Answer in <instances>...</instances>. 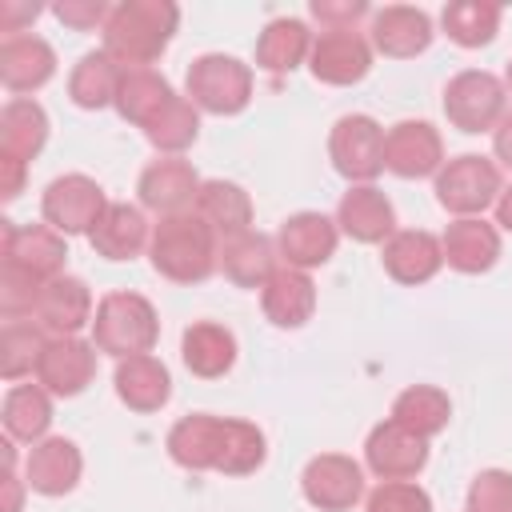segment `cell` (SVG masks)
I'll return each mask as SVG.
<instances>
[{
  "instance_id": "2",
  "label": "cell",
  "mask_w": 512,
  "mask_h": 512,
  "mask_svg": "<svg viewBox=\"0 0 512 512\" xmlns=\"http://www.w3.org/2000/svg\"><path fill=\"white\" fill-rule=\"evenodd\" d=\"M148 260L172 284H200L220 268V236L196 212L160 216L152 228Z\"/></svg>"
},
{
  "instance_id": "47",
  "label": "cell",
  "mask_w": 512,
  "mask_h": 512,
  "mask_svg": "<svg viewBox=\"0 0 512 512\" xmlns=\"http://www.w3.org/2000/svg\"><path fill=\"white\" fill-rule=\"evenodd\" d=\"M492 148H496V160L512 168V112L492 128Z\"/></svg>"
},
{
  "instance_id": "7",
  "label": "cell",
  "mask_w": 512,
  "mask_h": 512,
  "mask_svg": "<svg viewBox=\"0 0 512 512\" xmlns=\"http://www.w3.org/2000/svg\"><path fill=\"white\" fill-rule=\"evenodd\" d=\"M328 156L344 180L372 184L384 172V128L364 112L340 116L328 136Z\"/></svg>"
},
{
  "instance_id": "46",
  "label": "cell",
  "mask_w": 512,
  "mask_h": 512,
  "mask_svg": "<svg viewBox=\"0 0 512 512\" xmlns=\"http://www.w3.org/2000/svg\"><path fill=\"white\" fill-rule=\"evenodd\" d=\"M24 160H16V156H0V172H4V180H0V196L4 200H16L20 192H24Z\"/></svg>"
},
{
  "instance_id": "43",
  "label": "cell",
  "mask_w": 512,
  "mask_h": 512,
  "mask_svg": "<svg viewBox=\"0 0 512 512\" xmlns=\"http://www.w3.org/2000/svg\"><path fill=\"white\" fill-rule=\"evenodd\" d=\"M52 12H56L60 24H68V28H76V32H88V28H96V24L104 28L112 8H104L100 0H64V4H56Z\"/></svg>"
},
{
  "instance_id": "41",
  "label": "cell",
  "mask_w": 512,
  "mask_h": 512,
  "mask_svg": "<svg viewBox=\"0 0 512 512\" xmlns=\"http://www.w3.org/2000/svg\"><path fill=\"white\" fill-rule=\"evenodd\" d=\"M364 512H432V500L412 480H384L380 488L368 492Z\"/></svg>"
},
{
  "instance_id": "42",
  "label": "cell",
  "mask_w": 512,
  "mask_h": 512,
  "mask_svg": "<svg viewBox=\"0 0 512 512\" xmlns=\"http://www.w3.org/2000/svg\"><path fill=\"white\" fill-rule=\"evenodd\" d=\"M468 512H512V472L484 468L468 484Z\"/></svg>"
},
{
  "instance_id": "27",
  "label": "cell",
  "mask_w": 512,
  "mask_h": 512,
  "mask_svg": "<svg viewBox=\"0 0 512 512\" xmlns=\"http://www.w3.org/2000/svg\"><path fill=\"white\" fill-rule=\"evenodd\" d=\"M88 244L104 260H132L152 244V232H148V220L136 204H108V212L92 228Z\"/></svg>"
},
{
  "instance_id": "45",
  "label": "cell",
  "mask_w": 512,
  "mask_h": 512,
  "mask_svg": "<svg viewBox=\"0 0 512 512\" xmlns=\"http://www.w3.org/2000/svg\"><path fill=\"white\" fill-rule=\"evenodd\" d=\"M40 4H20V0H4L0 4V32H20V24L36 20Z\"/></svg>"
},
{
  "instance_id": "24",
  "label": "cell",
  "mask_w": 512,
  "mask_h": 512,
  "mask_svg": "<svg viewBox=\"0 0 512 512\" xmlns=\"http://www.w3.org/2000/svg\"><path fill=\"white\" fill-rule=\"evenodd\" d=\"M440 248H444L448 268H456L464 276H480L500 260V232L492 224H484L480 216H464L444 228Z\"/></svg>"
},
{
  "instance_id": "32",
  "label": "cell",
  "mask_w": 512,
  "mask_h": 512,
  "mask_svg": "<svg viewBox=\"0 0 512 512\" xmlns=\"http://www.w3.org/2000/svg\"><path fill=\"white\" fill-rule=\"evenodd\" d=\"M48 144V112L36 100H8L0 112V156H16V160H32L40 156V148Z\"/></svg>"
},
{
  "instance_id": "26",
  "label": "cell",
  "mask_w": 512,
  "mask_h": 512,
  "mask_svg": "<svg viewBox=\"0 0 512 512\" xmlns=\"http://www.w3.org/2000/svg\"><path fill=\"white\" fill-rule=\"evenodd\" d=\"M112 384H116V396L132 412H160L168 404V396H172V376H168L164 360H156L152 352L120 360Z\"/></svg>"
},
{
  "instance_id": "8",
  "label": "cell",
  "mask_w": 512,
  "mask_h": 512,
  "mask_svg": "<svg viewBox=\"0 0 512 512\" xmlns=\"http://www.w3.org/2000/svg\"><path fill=\"white\" fill-rule=\"evenodd\" d=\"M444 116L460 132H488L504 120V80L484 68L456 72L444 88Z\"/></svg>"
},
{
  "instance_id": "28",
  "label": "cell",
  "mask_w": 512,
  "mask_h": 512,
  "mask_svg": "<svg viewBox=\"0 0 512 512\" xmlns=\"http://www.w3.org/2000/svg\"><path fill=\"white\" fill-rule=\"evenodd\" d=\"M180 356H184V368L192 376L216 380L236 364V336L224 324H212V320L188 324L184 340H180Z\"/></svg>"
},
{
  "instance_id": "49",
  "label": "cell",
  "mask_w": 512,
  "mask_h": 512,
  "mask_svg": "<svg viewBox=\"0 0 512 512\" xmlns=\"http://www.w3.org/2000/svg\"><path fill=\"white\" fill-rule=\"evenodd\" d=\"M4 488H8V500H4V512H20V480L12 468H4Z\"/></svg>"
},
{
  "instance_id": "4",
  "label": "cell",
  "mask_w": 512,
  "mask_h": 512,
  "mask_svg": "<svg viewBox=\"0 0 512 512\" xmlns=\"http://www.w3.org/2000/svg\"><path fill=\"white\" fill-rule=\"evenodd\" d=\"M184 88H188V100L200 112L236 116L252 100V68L240 64L236 56L208 52V56H196L192 60V68L184 76Z\"/></svg>"
},
{
  "instance_id": "15",
  "label": "cell",
  "mask_w": 512,
  "mask_h": 512,
  "mask_svg": "<svg viewBox=\"0 0 512 512\" xmlns=\"http://www.w3.org/2000/svg\"><path fill=\"white\" fill-rule=\"evenodd\" d=\"M200 176L188 160L180 156H164V160H152L144 172H140V204L160 212V216H176V212H192L196 208V196H200Z\"/></svg>"
},
{
  "instance_id": "17",
  "label": "cell",
  "mask_w": 512,
  "mask_h": 512,
  "mask_svg": "<svg viewBox=\"0 0 512 512\" xmlns=\"http://www.w3.org/2000/svg\"><path fill=\"white\" fill-rule=\"evenodd\" d=\"M336 228L356 244H384L396 232L392 200L376 184H352L336 204Z\"/></svg>"
},
{
  "instance_id": "39",
  "label": "cell",
  "mask_w": 512,
  "mask_h": 512,
  "mask_svg": "<svg viewBox=\"0 0 512 512\" xmlns=\"http://www.w3.org/2000/svg\"><path fill=\"white\" fill-rule=\"evenodd\" d=\"M48 336L36 320H8L4 324V344H0V372L4 380H20L24 372H36L40 352Z\"/></svg>"
},
{
  "instance_id": "34",
  "label": "cell",
  "mask_w": 512,
  "mask_h": 512,
  "mask_svg": "<svg viewBox=\"0 0 512 512\" xmlns=\"http://www.w3.org/2000/svg\"><path fill=\"white\" fill-rule=\"evenodd\" d=\"M120 76H124V68L104 48L100 52H84L80 64L68 76V96H72L76 108H88V112L92 108H108V104H116Z\"/></svg>"
},
{
  "instance_id": "11",
  "label": "cell",
  "mask_w": 512,
  "mask_h": 512,
  "mask_svg": "<svg viewBox=\"0 0 512 512\" xmlns=\"http://www.w3.org/2000/svg\"><path fill=\"white\" fill-rule=\"evenodd\" d=\"M384 168L400 180L436 176L444 168V140L428 120H400L384 132Z\"/></svg>"
},
{
  "instance_id": "19",
  "label": "cell",
  "mask_w": 512,
  "mask_h": 512,
  "mask_svg": "<svg viewBox=\"0 0 512 512\" xmlns=\"http://www.w3.org/2000/svg\"><path fill=\"white\" fill-rule=\"evenodd\" d=\"M224 432H228V420L224 416H208V412H192L184 420L172 424L168 432V456L188 468V472H216L220 468V456H224Z\"/></svg>"
},
{
  "instance_id": "38",
  "label": "cell",
  "mask_w": 512,
  "mask_h": 512,
  "mask_svg": "<svg viewBox=\"0 0 512 512\" xmlns=\"http://www.w3.org/2000/svg\"><path fill=\"white\" fill-rule=\"evenodd\" d=\"M148 144L168 152V156H180L196 136H200V108L188 100V96H172L156 116L152 124L144 128Z\"/></svg>"
},
{
  "instance_id": "20",
  "label": "cell",
  "mask_w": 512,
  "mask_h": 512,
  "mask_svg": "<svg viewBox=\"0 0 512 512\" xmlns=\"http://www.w3.org/2000/svg\"><path fill=\"white\" fill-rule=\"evenodd\" d=\"M384 272L396 280V284H424L440 272L444 264V248L432 232L424 228H404V232H392L384 240Z\"/></svg>"
},
{
  "instance_id": "13",
  "label": "cell",
  "mask_w": 512,
  "mask_h": 512,
  "mask_svg": "<svg viewBox=\"0 0 512 512\" xmlns=\"http://www.w3.org/2000/svg\"><path fill=\"white\" fill-rule=\"evenodd\" d=\"M4 264L36 276L40 284L64 276V260H68V248H64V236L48 224H12L4 220Z\"/></svg>"
},
{
  "instance_id": "21",
  "label": "cell",
  "mask_w": 512,
  "mask_h": 512,
  "mask_svg": "<svg viewBox=\"0 0 512 512\" xmlns=\"http://www.w3.org/2000/svg\"><path fill=\"white\" fill-rule=\"evenodd\" d=\"M28 488L40 492V496H64L80 484V468H84V456L80 448L68 440V436H44L40 444H32L28 452Z\"/></svg>"
},
{
  "instance_id": "29",
  "label": "cell",
  "mask_w": 512,
  "mask_h": 512,
  "mask_svg": "<svg viewBox=\"0 0 512 512\" xmlns=\"http://www.w3.org/2000/svg\"><path fill=\"white\" fill-rule=\"evenodd\" d=\"M220 240L228 236H240V232H252V200L240 184L232 180H204L200 184V196H196V208H192Z\"/></svg>"
},
{
  "instance_id": "1",
  "label": "cell",
  "mask_w": 512,
  "mask_h": 512,
  "mask_svg": "<svg viewBox=\"0 0 512 512\" xmlns=\"http://www.w3.org/2000/svg\"><path fill=\"white\" fill-rule=\"evenodd\" d=\"M180 24V8L172 0H124L108 12L104 52L120 68H148L168 48Z\"/></svg>"
},
{
  "instance_id": "37",
  "label": "cell",
  "mask_w": 512,
  "mask_h": 512,
  "mask_svg": "<svg viewBox=\"0 0 512 512\" xmlns=\"http://www.w3.org/2000/svg\"><path fill=\"white\" fill-rule=\"evenodd\" d=\"M444 32L460 48H484L500 32V4L492 0H452L444 8Z\"/></svg>"
},
{
  "instance_id": "40",
  "label": "cell",
  "mask_w": 512,
  "mask_h": 512,
  "mask_svg": "<svg viewBox=\"0 0 512 512\" xmlns=\"http://www.w3.org/2000/svg\"><path fill=\"white\" fill-rule=\"evenodd\" d=\"M268 456V440L256 424L248 420H228V432H224V456H220V468L224 476H248L264 464Z\"/></svg>"
},
{
  "instance_id": "36",
  "label": "cell",
  "mask_w": 512,
  "mask_h": 512,
  "mask_svg": "<svg viewBox=\"0 0 512 512\" xmlns=\"http://www.w3.org/2000/svg\"><path fill=\"white\" fill-rule=\"evenodd\" d=\"M52 424V400L40 384H16L4 396V432L12 440H28L40 444L44 432Z\"/></svg>"
},
{
  "instance_id": "48",
  "label": "cell",
  "mask_w": 512,
  "mask_h": 512,
  "mask_svg": "<svg viewBox=\"0 0 512 512\" xmlns=\"http://www.w3.org/2000/svg\"><path fill=\"white\" fill-rule=\"evenodd\" d=\"M496 224L512 232V184L500 188V196H496Z\"/></svg>"
},
{
  "instance_id": "18",
  "label": "cell",
  "mask_w": 512,
  "mask_h": 512,
  "mask_svg": "<svg viewBox=\"0 0 512 512\" xmlns=\"http://www.w3.org/2000/svg\"><path fill=\"white\" fill-rule=\"evenodd\" d=\"M32 320L52 336H76L84 324H92V292L80 276H56L40 288Z\"/></svg>"
},
{
  "instance_id": "30",
  "label": "cell",
  "mask_w": 512,
  "mask_h": 512,
  "mask_svg": "<svg viewBox=\"0 0 512 512\" xmlns=\"http://www.w3.org/2000/svg\"><path fill=\"white\" fill-rule=\"evenodd\" d=\"M220 272L236 288H264V280L276 272V244L260 232H240L220 240Z\"/></svg>"
},
{
  "instance_id": "22",
  "label": "cell",
  "mask_w": 512,
  "mask_h": 512,
  "mask_svg": "<svg viewBox=\"0 0 512 512\" xmlns=\"http://www.w3.org/2000/svg\"><path fill=\"white\" fill-rule=\"evenodd\" d=\"M260 308L276 328H300L316 312V284L308 280V272L280 264L260 288Z\"/></svg>"
},
{
  "instance_id": "16",
  "label": "cell",
  "mask_w": 512,
  "mask_h": 512,
  "mask_svg": "<svg viewBox=\"0 0 512 512\" xmlns=\"http://www.w3.org/2000/svg\"><path fill=\"white\" fill-rule=\"evenodd\" d=\"M336 240H340V228L336 220H328L324 212H296L280 224L276 232V252L284 256L288 268H316V264H328L332 252H336Z\"/></svg>"
},
{
  "instance_id": "50",
  "label": "cell",
  "mask_w": 512,
  "mask_h": 512,
  "mask_svg": "<svg viewBox=\"0 0 512 512\" xmlns=\"http://www.w3.org/2000/svg\"><path fill=\"white\" fill-rule=\"evenodd\" d=\"M504 92H512V60H508V68H504Z\"/></svg>"
},
{
  "instance_id": "23",
  "label": "cell",
  "mask_w": 512,
  "mask_h": 512,
  "mask_svg": "<svg viewBox=\"0 0 512 512\" xmlns=\"http://www.w3.org/2000/svg\"><path fill=\"white\" fill-rule=\"evenodd\" d=\"M432 20L428 12L420 8H408V4H388L372 16V48L392 56V60H408V56H420L428 44H432Z\"/></svg>"
},
{
  "instance_id": "14",
  "label": "cell",
  "mask_w": 512,
  "mask_h": 512,
  "mask_svg": "<svg viewBox=\"0 0 512 512\" xmlns=\"http://www.w3.org/2000/svg\"><path fill=\"white\" fill-rule=\"evenodd\" d=\"M364 464L380 480H412L428 464V440L416 436V432H408L396 420H384L364 440Z\"/></svg>"
},
{
  "instance_id": "3",
  "label": "cell",
  "mask_w": 512,
  "mask_h": 512,
  "mask_svg": "<svg viewBox=\"0 0 512 512\" xmlns=\"http://www.w3.org/2000/svg\"><path fill=\"white\" fill-rule=\"evenodd\" d=\"M160 340V320L152 300H144L140 292H108L96 304L92 316V344L116 360L128 356H144L152 352V344Z\"/></svg>"
},
{
  "instance_id": "33",
  "label": "cell",
  "mask_w": 512,
  "mask_h": 512,
  "mask_svg": "<svg viewBox=\"0 0 512 512\" xmlns=\"http://www.w3.org/2000/svg\"><path fill=\"white\" fill-rule=\"evenodd\" d=\"M172 96H176V92H172V84H168L160 72H152V68H124L112 108H116L128 124L148 128L152 116H156Z\"/></svg>"
},
{
  "instance_id": "44",
  "label": "cell",
  "mask_w": 512,
  "mask_h": 512,
  "mask_svg": "<svg viewBox=\"0 0 512 512\" xmlns=\"http://www.w3.org/2000/svg\"><path fill=\"white\" fill-rule=\"evenodd\" d=\"M312 16L320 20V28H352L360 16H368L364 0H312Z\"/></svg>"
},
{
  "instance_id": "6",
  "label": "cell",
  "mask_w": 512,
  "mask_h": 512,
  "mask_svg": "<svg viewBox=\"0 0 512 512\" xmlns=\"http://www.w3.org/2000/svg\"><path fill=\"white\" fill-rule=\"evenodd\" d=\"M40 212H44L48 228H56L60 236H92V228L108 212V200H104V188L92 176L68 172V176H56L44 188Z\"/></svg>"
},
{
  "instance_id": "35",
  "label": "cell",
  "mask_w": 512,
  "mask_h": 512,
  "mask_svg": "<svg viewBox=\"0 0 512 512\" xmlns=\"http://www.w3.org/2000/svg\"><path fill=\"white\" fill-rule=\"evenodd\" d=\"M448 416H452V400H448V392H440L432 384H412L392 400V420L424 440L444 432Z\"/></svg>"
},
{
  "instance_id": "10",
  "label": "cell",
  "mask_w": 512,
  "mask_h": 512,
  "mask_svg": "<svg viewBox=\"0 0 512 512\" xmlns=\"http://www.w3.org/2000/svg\"><path fill=\"white\" fill-rule=\"evenodd\" d=\"M300 492L320 512H348L364 496V472H360V464L352 456L324 452V456H312L304 464Z\"/></svg>"
},
{
  "instance_id": "31",
  "label": "cell",
  "mask_w": 512,
  "mask_h": 512,
  "mask_svg": "<svg viewBox=\"0 0 512 512\" xmlns=\"http://www.w3.org/2000/svg\"><path fill=\"white\" fill-rule=\"evenodd\" d=\"M312 40H316V36L308 32L304 20L280 16V20H272V24L260 32V40H256V68H264V72H272V76H284V72H292V68H300V64L308 60Z\"/></svg>"
},
{
  "instance_id": "25",
  "label": "cell",
  "mask_w": 512,
  "mask_h": 512,
  "mask_svg": "<svg viewBox=\"0 0 512 512\" xmlns=\"http://www.w3.org/2000/svg\"><path fill=\"white\" fill-rule=\"evenodd\" d=\"M56 52L40 36H8L0 44V80L8 92H36L52 80Z\"/></svg>"
},
{
  "instance_id": "5",
  "label": "cell",
  "mask_w": 512,
  "mask_h": 512,
  "mask_svg": "<svg viewBox=\"0 0 512 512\" xmlns=\"http://www.w3.org/2000/svg\"><path fill=\"white\" fill-rule=\"evenodd\" d=\"M496 196H500V168L488 156L464 152L436 172V200L456 220L480 216L488 204H496Z\"/></svg>"
},
{
  "instance_id": "9",
  "label": "cell",
  "mask_w": 512,
  "mask_h": 512,
  "mask_svg": "<svg viewBox=\"0 0 512 512\" xmlns=\"http://www.w3.org/2000/svg\"><path fill=\"white\" fill-rule=\"evenodd\" d=\"M308 68L320 84H332V88L360 84L372 68V40H364L356 28H328L312 40Z\"/></svg>"
},
{
  "instance_id": "12",
  "label": "cell",
  "mask_w": 512,
  "mask_h": 512,
  "mask_svg": "<svg viewBox=\"0 0 512 512\" xmlns=\"http://www.w3.org/2000/svg\"><path fill=\"white\" fill-rule=\"evenodd\" d=\"M96 344L80 340V336H48L40 364H36V380L48 396H80L92 376H96Z\"/></svg>"
}]
</instances>
